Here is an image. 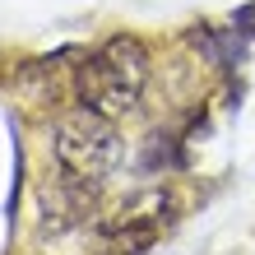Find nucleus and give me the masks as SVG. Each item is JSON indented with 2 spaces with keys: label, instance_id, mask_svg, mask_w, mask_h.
Masks as SVG:
<instances>
[{
  "label": "nucleus",
  "instance_id": "f257e3e1",
  "mask_svg": "<svg viewBox=\"0 0 255 255\" xmlns=\"http://www.w3.org/2000/svg\"><path fill=\"white\" fill-rule=\"evenodd\" d=\"M74 88H79V107L102 112L112 121L139 112L144 88H148V51H144V42L130 37V33L107 37L98 51L84 56Z\"/></svg>",
  "mask_w": 255,
  "mask_h": 255
},
{
  "label": "nucleus",
  "instance_id": "f03ea898",
  "mask_svg": "<svg viewBox=\"0 0 255 255\" xmlns=\"http://www.w3.org/2000/svg\"><path fill=\"white\" fill-rule=\"evenodd\" d=\"M56 162H61V176H74V181L102 186L107 172L121 158V134H116V121L102 112H70L61 126H56Z\"/></svg>",
  "mask_w": 255,
  "mask_h": 255
},
{
  "label": "nucleus",
  "instance_id": "7ed1b4c3",
  "mask_svg": "<svg viewBox=\"0 0 255 255\" xmlns=\"http://www.w3.org/2000/svg\"><path fill=\"white\" fill-rule=\"evenodd\" d=\"M232 28H237V37H242V42H255V5L237 9L232 14Z\"/></svg>",
  "mask_w": 255,
  "mask_h": 255
}]
</instances>
